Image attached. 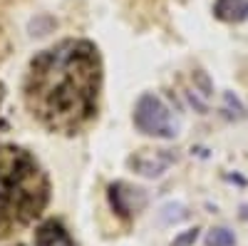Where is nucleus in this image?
Listing matches in <instances>:
<instances>
[{
	"label": "nucleus",
	"mask_w": 248,
	"mask_h": 246,
	"mask_svg": "<svg viewBox=\"0 0 248 246\" xmlns=\"http://www.w3.org/2000/svg\"><path fill=\"white\" fill-rule=\"evenodd\" d=\"M35 246H75V241L62 221L47 219L35 229Z\"/></svg>",
	"instance_id": "20e7f679"
},
{
	"label": "nucleus",
	"mask_w": 248,
	"mask_h": 246,
	"mask_svg": "<svg viewBox=\"0 0 248 246\" xmlns=\"http://www.w3.org/2000/svg\"><path fill=\"white\" fill-rule=\"evenodd\" d=\"M189 102H191V107H196V112H199V115H206V112H209V107H206V105H203V102H201L194 92H189Z\"/></svg>",
	"instance_id": "4468645a"
},
{
	"label": "nucleus",
	"mask_w": 248,
	"mask_h": 246,
	"mask_svg": "<svg viewBox=\"0 0 248 246\" xmlns=\"http://www.w3.org/2000/svg\"><path fill=\"white\" fill-rule=\"evenodd\" d=\"M191 82H194V87H196L203 97H211V95H214V82L209 80V75H206L203 70H194V72H191Z\"/></svg>",
	"instance_id": "9b49d317"
},
{
	"label": "nucleus",
	"mask_w": 248,
	"mask_h": 246,
	"mask_svg": "<svg viewBox=\"0 0 248 246\" xmlns=\"http://www.w3.org/2000/svg\"><path fill=\"white\" fill-rule=\"evenodd\" d=\"M50 201V181L37 159L15 145H0V241L35 221Z\"/></svg>",
	"instance_id": "f03ea898"
},
{
	"label": "nucleus",
	"mask_w": 248,
	"mask_h": 246,
	"mask_svg": "<svg viewBox=\"0 0 248 246\" xmlns=\"http://www.w3.org/2000/svg\"><path fill=\"white\" fill-rule=\"evenodd\" d=\"M186 212L181 204H167V207L161 209V221L164 224H176V221H181V219H186Z\"/></svg>",
	"instance_id": "f8f14e48"
},
{
	"label": "nucleus",
	"mask_w": 248,
	"mask_h": 246,
	"mask_svg": "<svg viewBox=\"0 0 248 246\" xmlns=\"http://www.w3.org/2000/svg\"><path fill=\"white\" fill-rule=\"evenodd\" d=\"M174 162L171 154H167V149H161L156 157L154 154H139V157H132L129 159V167L144 177H161L164 172H167V167Z\"/></svg>",
	"instance_id": "39448f33"
},
{
	"label": "nucleus",
	"mask_w": 248,
	"mask_h": 246,
	"mask_svg": "<svg viewBox=\"0 0 248 246\" xmlns=\"http://www.w3.org/2000/svg\"><path fill=\"white\" fill-rule=\"evenodd\" d=\"M17 246H23V244H17Z\"/></svg>",
	"instance_id": "a211bd4d"
},
{
	"label": "nucleus",
	"mask_w": 248,
	"mask_h": 246,
	"mask_svg": "<svg viewBox=\"0 0 248 246\" xmlns=\"http://www.w3.org/2000/svg\"><path fill=\"white\" fill-rule=\"evenodd\" d=\"M132 192H134V189H127V187H124V184H119V181L109 187V204H112V209H114L122 219H127V216H132V212H137L132 204H129Z\"/></svg>",
	"instance_id": "0eeeda50"
},
{
	"label": "nucleus",
	"mask_w": 248,
	"mask_h": 246,
	"mask_svg": "<svg viewBox=\"0 0 248 246\" xmlns=\"http://www.w3.org/2000/svg\"><path fill=\"white\" fill-rule=\"evenodd\" d=\"M206 246H236V234L226 227H214L206 234Z\"/></svg>",
	"instance_id": "1a4fd4ad"
},
{
	"label": "nucleus",
	"mask_w": 248,
	"mask_h": 246,
	"mask_svg": "<svg viewBox=\"0 0 248 246\" xmlns=\"http://www.w3.org/2000/svg\"><path fill=\"white\" fill-rule=\"evenodd\" d=\"M55 28H57V20H55L52 15H47V13L35 15L30 23H28V30H30L32 37H45V35L55 33Z\"/></svg>",
	"instance_id": "6e6552de"
},
{
	"label": "nucleus",
	"mask_w": 248,
	"mask_h": 246,
	"mask_svg": "<svg viewBox=\"0 0 248 246\" xmlns=\"http://www.w3.org/2000/svg\"><path fill=\"white\" fill-rule=\"evenodd\" d=\"M214 17L221 23H243L248 20V0H216Z\"/></svg>",
	"instance_id": "423d86ee"
},
{
	"label": "nucleus",
	"mask_w": 248,
	"mask_h": 246,
	"mask_svg": "<svg viewBox=\"0 0 248 246\" xmlns=\"http://www.w3.org/2000/svg\"><path fill=\"white\" fill-rule=\"evenodd\" d=\"M196 239H199V229L194 227V229L181 231V234L171 241V246H194V244H196Z\"/></svg>",
	"instance_id": "ddd939ff"
},
{
	"label": "nucleus",
	"mask_w": 248,
	"mask_h": 246,
	"mask_svg": "<svg viewBox=\"0 0 248 246\" xmlns=\"http://www.w3.org/2000/svg\"><path fill=\"white\" fill-rule=\"evenodd\" d=\"M134 125L139 132L149 134V137H164V139L176 137V125L171 122V112L152 92L139 97L137 107H134Z\"/></svg>",
	"instance_id": "7ed1b4c3"
},
{
	"label": "nucleus",
	"mask_w": 248,
	"mask_h": 246,
	"mask_svg": "<svg viewBox=\"0 0 248 246\" xmlns=\"http://www.w3.org/2000/svg\"><path fill=\"white\" fill-rule=\"evenodd\" d=\"M102 87L99 50L90 40H62L30 60L25 105L43 127L75 134L97 115Z\"/></svg>",
	"instance_id": "f257e3e1"
},
{
	"label": "nucleus",
	"mask_w": 248,
	"mask_h": 246,
	"mask_svg": "<svg viewBox=\"0 0 248 246\" xmlns=\"http://www.w3.org/2000/svg\"><path fill=\"white\" fill-rule=\"evenodd\" d=\"M3 99H5V85L0 82V105H3Z\"/></svg>",
	"instance_id": "2eb2a0df"
},
{
	"label": "nucleus",
	"mask_w": 248,
	"mask_h": 246,
	"mask_svg": "<svg viewBox=\"0 0 248 246\" xmlns=\"http://www.w3.org/2000/svg\"><path fill=\"white\" fill-rule=\"evenodd\" d=\"M223 112H226V117H231V119H243L246 117L243 102L233 92H223Z\"/></svg>",
	"instance_id": "9d476101"
},
{
	"label": "nucleus",
	"mask_w": 248,
	"mask_h": 246,
	"mask_svg": "<svg viewBox=\"0 0 248 246\" xmlns=\"http://www.w3.org/2000/svg\"><path fill=\"white\" fill-rule=\"evenodd\" d=\"M243 219H248V207H243V214H241Z\"/></svg>",
	"instance_id": "f3484780"
},
{
	"label": "nucleus",
	"mask_w": 248,
	"mask_h": 246,
	"mask_svg": "<svg viewBox=\"0 0 248 246\" xmlns=\"http://www.w3.org/2000/svg\"><path fill=\"white\" fill-rule=\"evenodd\" d=\"M3 52H5V43H3V37H0V57H3Z\"/></svg>",
	"instance_id": "dca6fc26"
}]
</instances>
